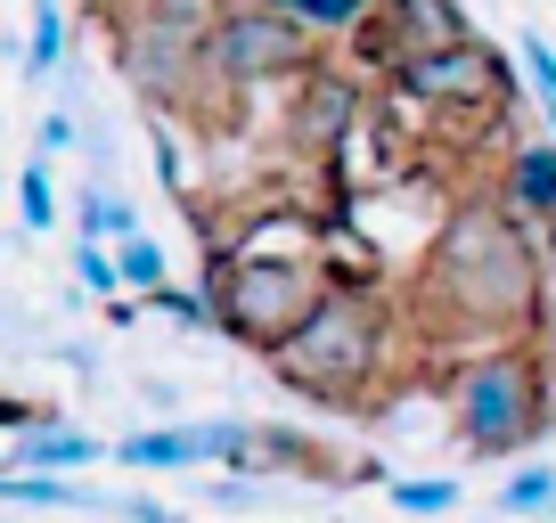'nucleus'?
Segmentation results:
<instances>
[{
  "mask_svg": "<svg viewBox=\"0 0 556 523\" xmlns=\"http://www.w3.org/2000/svg\"><path fill=\"white\" fill-rule=\"evenodd\" d=\"M532 311H540V245L523 229V213L507 205L451 213V229L417 270V319L434 335L500 352L516 335H532Z\"/></svg>",
  "mask_w": 556,
  "mask_h": 523,
  "instance_id": "1",
  "label": "nucleus"
},
{
  "mask_svg": "<svg viewBox=\"0 0 556 523\" xmlns=\"http://www.w3.org/2000/svg\"><path fill=\"white\" fill-rule=\"evenodd\" d=\"M384 344H393L384 303L368 295V286H336L262 368H270L287 393H303V401H352V393L384 368Z\"/></svg>",
  "mask_w": 556,
  "mask_h": 523,
  "instance_id": "2",
  "label": "nucleus"
},
{
  "mask_svg": "<svg viewBox=\"0 0 556 523\" xmlns=\"http://www.w3.org/2000/svg\"><path fill=\"white\" fill-rule=\"evenodd\" d=\"M548 425V368L532 344H500V352H467L451 368V434L475 458H507L532 450Z\"/></svg>",
  "mask_w": 556,
  "mask_h": 523,
  "instance_id": "3",
  "label": "nucleus"
},
{
  "mask_svg": "<svg viewBox=\"0 0 556 523\" xmlns=\"http://www.w3.org/2000/svg\"><path fill=\"white\" fill-rule=\"evenodd\" d=\"M205 286H213V303H222V335H229V344H245V352H262V360H270V352L336 295L328 262H312V254H262V245H254V254H222Z\"/></svg>",
  "mask_w": 556,
  "mask_h": 523,
  "instance_id": "4",
  "label": "nucleus"
},
{
  "mask_svg": "<svg viewBox=\"0 0 556 523\" xmlns=\"http://www.w3.org/2000/svg\"><path fill=\"white\" fill-rule=\"evenodd\" d=\"M213 9L205 0H148L123 34V82L148 106H180L205 74V41H213Z\"/></svg>",
  "mask_w": 556,
  "mask_h": 523,
  "instance_id": "5",
  "label": "nucleus"
},
{
  "mask_svg": "<svg viewBox=\"0 0 556 523\" xmlns=\"http://www.w3.org/2000/svg\"><path fill=\"white\" fill-rule=\"evenodd\" d=\"M319 58V34H303L295 17H278V9H262V0H238V9H222V25H213L205 41V74L229 90H262V82H303Z\"/></svg>",
  "mask_w": 556,
  "mask_h": 523,
  "instance_id": "6",
  "label": "nucleus"
},
{
  "mask_svg": "<svg viewBox=\"0 0 556 523\" xmlns=\"http://www.w3.org/2000/svg\"><path fill=\"white\" fill-rule=\"evenodd\" d=\"M393 90L409 106H507L516 99V74L483 41H458V50H434V58H401Z\"/></svg>",
  "mask_w": 556,
  "mask_h": 523,
  "instance_id": "7",
  "label": "nucleus"
},
{
  "mask_svg": "<svg viewBox=\"0 0 556 523\" xmlns=\"http://www.w3.org/2000/svg\"><path fill=\"white\" fill-rule=\"evenodd\" d=\"M90 458H106L99 450V434H83V425H34V434H17L9 442V474H83Z\"/></svg>",
  "mask_w": 556,
  "mask_h": 523,
  "instance_id": "8",
  "label": "nucleus"
},
{
  "mask_svg": "<svg viewBox=\"0 0 556 523\" xmlns=\"http://www.w3.org/2000/svg\"><path fill=\"white\" fill-rule=\"evenodd\" d=\"M458 41H467V17H458V0H393V66H401V58L458 50Z\"/></svg>",
  "mask_w": 556,
  "mask_h": 523,
  "instance_id": "9",
  "label": "nucleus"
},
{
  "mask_svg": "<svg viewBox=\"0 0 556 523\" xmlns=\"http://www.w3.org/2000/svg\"><path fill=\"white\" fill-rule=\"evenodd\" d=\"M0 499L9 507H41V515H123V499L74 483V474H0Z\"/></svg>",
  "mask_w": 556,
  "mask_h": 523,
  "instance_id": "10",
  "label": "nucleus"
},
{
  "mask_svg": "<svg viewBox=\"0 0 556 523\" xmlns=\"http://www.w3.org/2000/svg\"><path fill=\"white\" fill-rule=\"evenodd\" d=\"M500 196H507V213H523V221H556V140H523L516 156H507Z\"/></svg>",
  "mask_w": 556,
  "mask_h": 523,
  "instance_id": "11",
  "label": "nucleus"
},
{
  "mask_svg": "<svg viewBox=\"0 0 556 523\" xmlns=\"http://www.w3.org/2000/svg\"><path fill=\"white\" fill-rule=\"evenodd\" d=\"M115 467H131V474L205 467V458H197V425H131V434L115 442Z\"/></svg>",
  "mask_w": 556,
  "mask_h": 523,
  "instance_id": "12",
  "label": "nucleus"
},
{
  "mask_svg": "<svg viewBox=\"0 0 556 523\" xmlns=\"http://www.w3.org/2000/svg\"><path fill=\"white\" fill-rule=\"evenodd\" d=\"M262 9H278V17H295L303 34H319V41H344V34H361V25L377 17L384 0H262Z\"/></svg>",
  "mask_w": 556,
  "mask_h": 523,
  "instance_id": "13",
  "label": "nucleus"
},
{
  "mask_svg": "<svg viewBox=\"0 0 556 523\" xmlns=\"http://www.w3.org/2000/svg\"><path fill=\"white\" fill-rule=\"evenodd\" d=\"M74 238H99V245H131V238H148V229H139L131 196H115V189H83V205H74Z\"/></svg>",
  "mask_w": 556,
  "mask_h": 523,
  "instance_id": "14",
  "label": "nucleus"
},
{
  "mask_svg": "<svg viewBox=\"0 0 556 523\" xmlns=\"http://www.w3.org/2000/svg\"><path fill=\"white\" fill-rule=\"evenodd\" d=\"M115 262H123V295H131V303H148V295H164V286H173V262H164L156 238L115 245Z\"/></svg>",
  "mask_w": 556,
  "mask_h": 523,
  "instance_id": "15",
  "label": "nucleus"
},
{
  "mask_svg": "<svg viewBox=\"0 0 556 523\" xmlns=\"http://www.w3.org/2000/svg\"><path fill=\"white\" fill-rule=\"evenodd\" d=\"M58 58H66V17H58V0H34V34H25V82H50Z\"/></svg>",
  "mask_w": 556,
  "mask_h": 523,
  "instance_id": "16",
  "label": "nucleus"
},
{
  "mask_svg": "<svg viewBox=\"0 0 556 523\" xmlns=\"http://www.w3.org/2000/svg\"><path fill=\"white\" fill-rule=\"evenodd\" d=\"M17 221L34 229V238H50V229H58V189H50V164H41V156L17 164Z\"/></svg>",
  "mask_w": 556,
  "mask_h": 523,
  "instance_id": "17",
  "label": "nucleus"
},
{
  "mask_svg": "<svg viewBox=\"0 0 556 523\" xmlns=\"http://www.w3.org/2000/svg\"><path fill=\"white\" fill-rule=\"evenodd\" d=\"M500 515H556V467H516L500 483Z\"/></svg>",
  "mask_w": 556,
  "mask_h": 523,
  "instance_id": "18",
  "label": "nucleus"
},
{
  "mask_svg": "<svg viewBox=\"0 0 556 523\" xmlns=\"http://www.w3.org/2000/svg\"><path fill=\"white\" fill-rule=\"evenodd\" d=\"M74 286H83V295H99V303H123V262H115V245L74 238Z\"/></svg>",
  "mask_w": 556,
  "mask_h": 523,
  "instance_id": "19",
  "label": "nucleus"
},
{
  "mask_svg": "<svg viewBox=\"0 0 556 523\" xmlns=\"http://www.w3.org/2000/svg\"><path fill=\"white\" fill-rule=\"evenodd\" d=\"M139 311L173 319V328H222V303H213V286H164V295H148Z\"/></svg>",
  "mask_w": 556,
  "mask_h": 523,
  "instance_id": "20",
  "label": "nucleus"
},
{
  "mask_svg": "<svg viewBox=\"0 0 556 523\" xmlns=\"http://www.w3.org/2000/svg\"><path fill=\"white\" fill-rule=\"evenodd\" d=\"M384 490H393L401 515H451V507H458V483H451V474H434V483H401V474H384Z\"/></svg>",
  "mask_w": 556,
  "mask_h": 523,
  "instance_id": "21",
  "label": "nucleus"
},
{
  "mask_svg": "<svg viewBox=\"0 0 556 523\" xmlns=\"http://www.w3.org/2000/svg\"><path fill=\"white\" fill-rule=\"evenodd\" d=\"M523 82H532V99L548 106V123H556V50H548V34H523Z\"/></svg>",
  "mask_w": 556,
  "mask_h": 523,
  "instance_id": "22",
  "label": "nucleus"
},
{
  "mask_svg": "<svg viewBox=\"0 0 556 523\" xmlns=\"http://www.w3.org/2000/svg\"><path fill=\"white\" fill-rule=\"evenodd\" d=\"M74 140H83V131H74V115H66V106H50V115H41L34 156H41V164H50V156H74Z\"/></svg>",
  "mask_w": 556,
  "mask_h": 523,
  "instance_id": "23",
  "label": "nucleus"
},
{
  "mask_svg": "<svg viewBox=\"0 0 556 523\" xmlns=\"http://www.w3.org/2000/svg\"><path fill=\"white\" fill-rule=\"evenodd\" d=\"M123 523H180L164 499H139V490H123Z\"/></svg>",
  "mask_w": 556,
  "mask_h": 523,
  "instance_id": "24",
  "label": "nucleus"
},
{
  "mask_svg": "<svg viewBox=\"0 0 556 523\" xmlns=\"http://www.w3.org/2000/svg\"><path fill=\"white\" fill-rule=\"evenodd\" d=\"M213 507H262V483H205Z\"/></svg>",
  "mask_w": 556,
  "mask_h": 523,
  "instance_id": "25",
  "label": "nucleus"
}]
</instances>
